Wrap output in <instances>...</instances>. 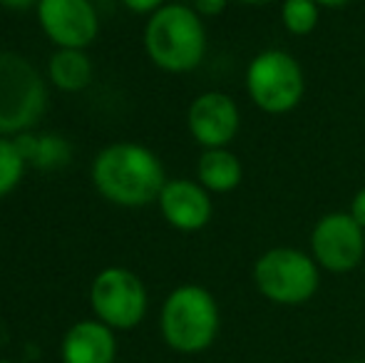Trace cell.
Listing matches in <instances>:
<instances>
[{
    "mask_svg": "<svg viewBox=\"0 0 365 363\" xmlns=\"http://www.w3.org/2000/svg\"><path fill=\"white\" fill-rule=\"evenodd\" d=\"M311 257L323 272L348 274L365 257V229L351 212H331L311 232Z\"/></svg>",
    "mask_w": 365,
    "mask_h": 363,
    "instance_id": "obj_8",
    "label": "cell"
},
{
    "mask_svg": "<svg viewBox=\"0 0 365 363\" xmlns=\"http://www.w3.org/2000/svg\"><path fill=\"white\" fill-rule=\"evenodd\" d=\"M321 8H331V10H336V8H346V5H351L353 0H316Z\"/></svg>",
    "mask_w": 365,
    "mask_h": 363,
    "instance_id": "obj_22",
    "label": "cell"
},
{
    "mask_svg": "<svg viewBox=\"0 0 365 363\" xmlns=\"http://www.w3.org/2000/svg\"><path fill=\"white\" fill-rule=\"evenodd\" d=\"M187 127L194 142L202 145L204 150L229 147L241 127L239 105H236L234 97L221 90L202 92L189 105Z\"/></svg>",
    "mask_w": 365,
    "mask_h": 363,
    "instance_id": "obj_10",
    "label": "cell"
},
{
    "mask_svg": "<svg viewBox=\"0 0 365 363\" xmlns=\"http://www.w3.org/2000/svg\"><path fill=\"white\" fill-rule=\"evenodd\" d=\"M28 170V162L20 155L13 137H0V199L15 192Z\"/></svg>",
    "mask_w": 365,
    "mask_h": 363,
    "instance_id": "obj_17",
    "label": "cell"
},
{
    "mask_svg": "<svg viewBox=\"0 0 365 363\" xmlns=\"http://www.w3.org/2000/svg\"><path fill=\"white\" fill-rule=\"evenodd\" d=\"M142 43L159 70L172 75L192 73L207 55L204 18L187 3H167L147 18Z\"/></svg>",
    "mask_w": 365,
    "mask_h": 363,
    "instance_id": "obj_2",
    "label": "cell"
},
{
    "mask_svg": "<svg viewBox=\"0 0 365 363\" xmlns=\"http://www.w3.org/2000/svg\"><path fill=\"white\" fill-rule=\"evenodd\" d=\"M147 289L135 272L125 267H107L90 286V306L95 319L112 331H130L147 314Z\"/></svg>",
    "mask_w": 365,
    "mask_h": 363,
    "instance_id": "obj_7",
    "label": "cell"
},
{
    "mask_svg": "<svg viewBox=\"0 0 365 363\" xmlns=\"http://www.w3.org/2000/svg\"><path fill=\"white\" fill-rule=\"evenodd\" d=\"M157 204L164 222L179 232H199L214 214L209 192L194 180H167Z\"/></svg>",
    "mask_w": 365,
    "mask_h": 363,
    "instance_id": "obj_11",
    "label": "cell"
},
{
    "mask_svg": "<svg viewBox=\"0 0 365 363\" xmlns=\"http://www.w3.org/2000/svg\"><path fill=\"white\" fill-rule=\"evenodd\" d=\"M348 212H351V217L365 229V187L356 192V197H353L351 209H348Z\"/></svg>",
    "mask_w": 365,
    "mask_h": 363,
    "instance_id": "obj_20",
    "label": "cell"
},
{
    "mask_svg": "<svg viewBox=\"0 0 365 363\" xmlns=\"http://www.w3.org/2000/svg\"><path fill=\"white\" fill-rule=\"evenodd\" d=\"M236 3H244V5H266V3H274V0H236Z\"/></svg>",
    "mask_w": 365,
    "mask_h": 363,
    "instance_id": "obj_23",
    "label": "cell"
},
{
    "mask_svg": "<svg viewBox=\"0 0 365 363\" xmlns=\"http://www.w3.org/2000/svg\"><path fill=\"white\" fill-rule=\"evenodd\" d=\"M244 180V165L241 160L226 147L219 150H204L197 162V182L209 194L234 192Z\"/></svg>",
    "mask_w": 365,
    "mask_h": 363,
    "instance_id": "obj_14",
    "label": "cell"
},
{
    "mask_svg": "<svg viewBox=\"0 0 365 363\" xmlns=\"http://www.w3.org/2000/svg\"><path fill=\"white\" fill-rule=\"evenodd\" d=\"M40 0H0V5L8 10H28V8H38Z\"/></svg>",
    "mask_w": 365,
    "mask_h": 363,
    "instance_id": "obj_21",
    "label": "cell"
},
{
    "mask_svg": "<svg viewBox=\"0 0 365 363\" xmlns=\"http://www.w3.org/2000/svg\"><path fill=\"white\" fill-rule=\"evenodd\" d=\"M122 5L137 15H152V13H157L159 8H164L167 0H122Z\"/></svg>",
    "mask_w": 365,
    "mask_h": 363,
    "instance_id": "obj_19",
    "label": "cell"
},
{
    "mask_svg": "<svg viewBox=\"0 0 365 363\" xmlns=\"http://www.w3.org/2000/svg\"><path fill=\"white\" fill-rule=\"evenodd\" d=\"M0 363H13V361H5V359H0Z\"/></svg>",
    "mask_w": 365,
    "mask_h": 363,
    "instance_id": "obj_24",
    "label": "cell"
},
{
    "mask_svg": "<svg viewBox=\"0 0 365 363\" xmlns=\"http://www.w3.org/2000/svg\"><path fill=\"white\" fill-rule=\"evenodd\" d=\"M50 83L63 92H80L92 83V60L85 50L58 48L48 60Z\"/></svg>",
    "mask_w": 365,
    "mask_h": 363,
    "instance_id": "obj_15",
    "label": "cell"
},
{
    "mask_svg": "<svg viewBox=\"0 0 365 363\" xmlns=\"http://www.w3.org/2000/svg\"><path fill=\"white\" fill-rule=\"evenodd\" d=\"M246 92L266 115H286L306 95V75L291 53L279 48L261 50L246 68Z\"/></svg>",
    "mask_w": 365,
    "mask_h": 363,
    "instance_id": "obj_6",
    "label": "cell"
},
{
    "mask_svg": "<svg viewBox=\"0 0 365 363\" xmlns=\"http://www.w3.org/2000/svg\"><path fill=\"white\" fill-rule=\"evenodd\" d=\"M92 184L102 199L127 209L157 202L167 184V172L149 147L137 142H115L97 152L92 162Z\"/></svg>",
    "mask_w": 365,
    "mask_h": 363,
    "instance_id": "obj_1",
    "label": "cell"
},
{
    "mask_svg": "<svg viewBox=\"0 0 365 363\" xmlns=\"http://www.w3.org/2000/svg\"><path fill=\"white\" fill-rule=\"evenodd\" d=\"M20 155L25 157L28 167L35 170H60L73 160V145L63 135H50V132H20L13 137Z\"/></svg>",
    "mask_w": 365,
    "mask_h": 363,
    "instance_id": "obj_13",
    "label": "cell"
},
{
    "mask_svg": "<svg viewBox=\"0 0 365 363\" xmlns=\"http://www.w3.org/2000/svg\"><path fill=\"white\" fill-rule=\"evenodd\" d=\"M321 20V5L316 0H284L281 3V23L291 35H311Z\"/></svg>",
    "mask_w": 365,
    "mask_h": 363,
    "instance_id": "obj_16",
    "label": "cell"
},
{
    "mask_svg": "<svg viewBox=\"0 0 365 363\" xmlns=\"http://www.w3.org/2000/svg\"><path fill=\"white\" fill-rule=\"evenodd\" d=\"M63 363H115V331L97 319H85L70 326L60 349Z\"/></svg>",
    "mask_w": 365,
    "mask_h": 363,
    "instance_id": "obj_12",
    "label": "cell"
},
{
    "mask_svg": "<svg viewBox=\"0 0 365 363\" xmlns=\"http://www.w3.org/2000/svg\"><path fill=\"white\" fill-rule=\"evenodd\" d=\"M254 284L264 299L279 306H298L316 296L321 267L296 247H274L254 264Z\"/></svg>",
    "mask_w": 365,
    "mask_h": 363,
    "instance_id": "obj_5",
    "label": "cell"
},
{
    "mask_svg": "<svg viewBox=\"0 0 365 363\" xmlns=\"http://www.w3.org/2000/svg\"><path fill=\"white\" fill-rule=\"evenodd\" d=\"M226 5H229V0H192V8L202 18H217L226 10Z\"/></svg>",
    "mask_w": 365,
    "mask_h": 363,
    "instance_id": "obj_18",
    "label": "cell"
},
{
    "mask_svg": "<svg viewBox=\"0 0 365 363\" xmlns=\"http://www.w3.org/2000/svg\"><path fill=\"white\" fill-rule=\"evenodd\" d=\"M38 23L55 48L87 50L100 33L92 0H40Z\"/></svg>",
    "mask_w": 365,
    "mask_h": 363,
    "instance_id": "obj_9",
    "label": "cell"
},
{
    "mask_svg": "<svg viewBox=\"0 0 365 363\" xmlns=\"http://www.w3.org/2000/svg\"><path fill=\"white\" fill-rule=\"evenodd\" d=\"M219 304L199 284H182L164 299L159 314L162 339L177 354H202L219 334Z\"/></svg>",
    "mask_w": 365,
    "mask_h": 363,
    "instance_id": "obj_3",
    "label": "cell"
},
{
    "mask_svg": "<svg viewBox=\"0 0 365 363\" xmlns=\"http://www.w3.org/2000/svg\"><path fill=\"white\" fill-rule=\"evenodd\" d=\"M351 363H365V361H351Z\"/></svg>",
    "mask_w": 365,
    "mask_h": 363,
    "instance_id": "obj_25",
    "label": "cell"
},
{
    "mask_svg": "<svg viewBox=\"0 0 365 363\" xmlns=\"http://www.w3.org/2000/svg\"><path fill=\"white\" fill-rule=\"evenodd\" d=\"M48 110V85L33 63L0 50V137L30 132Z\"/></svg>",
    "mask_w": 365,
    "mask_h": 363,
    "instance_id": "obj_4",
    "label": "cell"
}]
</instances>
